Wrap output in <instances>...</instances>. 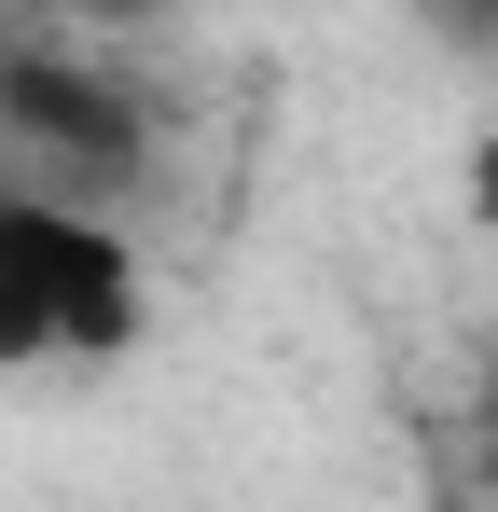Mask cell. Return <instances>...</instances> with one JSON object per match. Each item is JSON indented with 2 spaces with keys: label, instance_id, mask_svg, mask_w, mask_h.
I'll use <instances>...</instances> for the list:
<instances>
[{
  "label": "cell",
  "instance_id": "cell-1",
  "mask_svg": "<svg viewBox=\"0 0 498 512\" xmlns=\"http://www.w3.org/2000/svg\"><path fill=\"white\" fill-rule=\"evenodd\" d=\"M0 180H28V194H70V208H139L166 180V111L153 84L111 56V42H83V28H0Z\"/></svg>",
  "mask_w": 498,
  "mask_h": 512
},
{
  "label": "cell",
  "instance_id": "cell-2",
  "mask_svg": "<svg viewBox=\"0 0 498 512\" xmlns=\"http://www.w3.org/2000/svg\"><path fill=\"white\" fill-rule=\"evenodd\" d=\"M153 333L139 222L0 180V374H111Z\"/></svg>",
  "mask_w": 498,
  "mask_h": 512
},
{
  "label": "cell",
  "instance_id": "cell-3",
  "mask_svg": "<svg viewBox=\"0 0 498 512\" xmlns=\"http://www.w3.org/2000/svg\"><path fill=\"white\" fill-rule=\"evenodd\" d=\"M415 28H429L457 70H498V0H415Z\"/></svg>",
  "mask_w": 498,
  "mask_h": 512
},
{
  "label": "cell",
  "instance_id": "cell-4",
  "mask_svg": "<svg viewBox=\"0 0 498 512\" xmlns=\"http://www.w3.org/2000/svg\"><path fill=\"white\" fill-rule=\"evenodd\" d=\"M42 28H83V42H125V28H166L180 0H28Z\"/></svg>",
  "mask_w": 498,
  "mask_h": 512
},
{
  "label": "cell",
  "instance_id": "cell-5",
  "mask_svg": "<svg viewBox=\"0 0 498 512\" xmlns=\"http://www.w3.org/2000/svg\"><path fill=\"white\" fill-rule=\"evenodd\" d=\"M457 208H471V236H498V111L471 125V153H457Z\"/></svg>",
  "mask_w": 498,
  "mask_h": 512
},
{
  "label": "cell",
  "instance_id": "cell-6",
  "mask_svg": "<svg viewBox=\"0 0 498 512\" xmlns=\"http://www.w3.org/2000/svg\"><path fill=\"white\" fill-rule=\"evenodd\" d=\"M471 471H485V485H498V346H485V360H471Z\"/></svg>",
  "mask_w": 498,
  "mask_h": 512
}]
</instances>
